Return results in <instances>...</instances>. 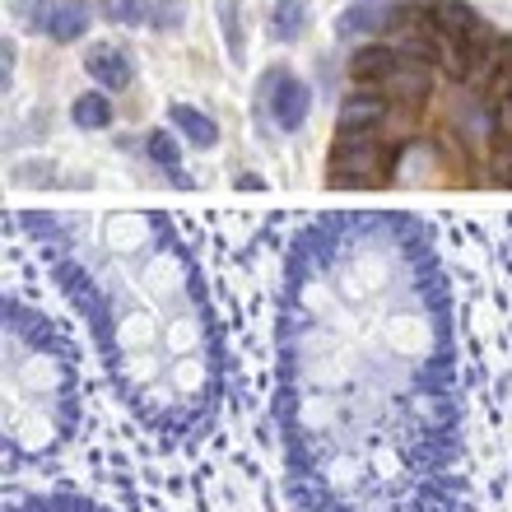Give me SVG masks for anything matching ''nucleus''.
<instances>
[{"label": "nucleus", "mask_w": 512, "mask_h": 512, "mask_svg": "<svg viewBox=\"0 0 512 512\" xmlns=\"http://www.w3.org/2000/svg\"><path fill=\"white\" fill-rule=\"evenodd\" d=\"M168 117H173V126L182 135H187V145H196V149H210L219 140V126L205 117V112H196V108H187V103H173L168 108Z\"/></svg>", "instance_id": "obj_14"}, {"label": "nucleus", "mask_w": 512, "mask_h": 512, "mask_svg": "<svg viewBox=\"0 0 512 512\" xmlns=\"http://www.w3.org/2000/svg\"><path fill=\"white\" fill-rule=\"evenodd\" d=\"M84 70H89V80H98L103 89H126V84L135 80V66L131 56L117 47V42H98V47H89V56H84Z\"/></svg>", "instance_id": "obj_10"}, {"label": "nucleus", "mask_w": 512, "mask_h": 512, "mask_svg": "<svg viewBox=\"0 0 512 512\" xmlns=\"http://www.w3.org/2000/svg\"><path fill=\"white\" fill-rule=\"evenodd\" d=\"M424 14H429V28L447 42V47H461L466 38L485 33L480 14H475L471 5H461V0H429V5H424Z\"/></svg>", "instance_id": "obj_7"}, {"label": "nucleus", "mask_w": 512, "mask_h": 512, "mask_svg": "<svg viewBox=\"0 0 512 512\" xmlns=\"http://www.w3.org/2000/svg\"><path fill=\"white\" fill-rule=\"evenodd\" d=\"M19 224L47 243L122 401L159 433H201L224 387V350L201 266L173 219L159 210H38Z\"/></svg>", "instance_id": "obj_2"}, {"label": "nucleus", "mask_w": 512, "mask_h": 512, "mask_svg": "<svg viewBox=\"0 0 512 512\" xmlns=\"http://www.w3.org/2000/svg\"><path fill=\"white\" fill-rule=\"evenodd\" d=\"M70 122L80 126V131H103L112 122V103L103 94H80L70 103Z\"/></svg>", "instance_id": "obj_17"}, {"label": "nucleus", "mask_w": 512, "mask_h": 512, "mask_svg": "<svg viewBox=\"0 0 512 512\" xmlns=\"http://www.w3.org/2000/svg\"><path fill=\"white\" fill-rule=\"evenodd\" d=\"M401 61H405V52L401 47H387V42H373V47H359L354 52V61H350V75L364 89H378L387 75H396L401 70Z\"/></svg>", "instance_id": "obj_12"}, {"label": "nucleus", "mask_w": 512, "mask_h": 512, "mask_svg": "<svg viewBox=\"0 0 512 512\" xmlns=\"http://www.w3.org/2000/svg\"><path fill=\"white\" fill-rule=\"evenodd\" d=\"M145 149H149V159L159 163V168H163L168 177H173L177 187H187V191H191V177H187V168H182V149H177L173 135H168V131H149Z\"/></svg>", "instance_id": "obj_15"}, {"label": "nucleus", "mask_w": 512, "mask_h": 512, "mask_svg": "<svg viewBox=\"0 0 512 512\" xmlns=\"http://www.w3.org/2000/svg\"><path fill=\"white\" fill-rule=\"evenodd\" d=\"M391 112V98L382 94H354L345 98L340 108V140H359V135H373Z\"/></svg>", "instance_id": "obj_9"}, {"label": "nucleus", "mask_w": 512, "mask_h": 512, "mask_svg": "<svg viewBox=\"0 0 512 512\" xmlns=\"http://www.w3.org/2000/svg\"><path fill=\"white\" fill-rule=\"evenodd\" d=\"M33 24L52 42H80L89 33V24H94V5L89 0H52V10L33 14Z\"/></svg>", "instance_id": "obj_6"}, {"label": "nucleus", "mask_w": 512, "mask_h": 512, "mask_svg": "<svg viewBox=\"0 0 512 512\" xmlns=\"http://www.w3.org/2000/svg\"><path fill=\"white\" fill-rule=\"evenodd\" d=\"M5 512H112L103 503L84 499V494H70V489H47V494H28V499H14Z\"/></svg>", "instance_id": "obj_13"}, {"label": "nucleus", "mask_w": 512, "mask_h": 512, "mask_svg": "<svg viewBox=\"0 0 512 512\" xmlns=\"http://www.w3.org/2000/svg\"><path fill=\"white\" fill-rule=\"evenodd\" d=\"M303 28H308V0H275V14H270V38L275 42H298Z\"/></svg>", "instance_id": "obj_16"}, {"label": "nucleus", "mask_w": 512, "mask_h": 512, "mask_svg": "<svg viewBox=\"0 0 512 512\" xmlns=\"http://www.w3.org/2000/svg\"><path fill=\"white\" fill-rule=\"evenodd\" d=\"M108 19L149 24V28H177L182 24V5H177V0H108Z\"/></svg>", "instance_id": "obj_11"}, {"label": "nucleus", "mask_w": 512, "mask_h": 512, "mask_svg": "<svg viewBox=\"0 0 512 512\" xmlns=\"http://www.w3.org/2000/svg\"><path fill=\"white\" fill-rule=\"evenodd\" d=\"M80 419L75 359L47 317L10 298L0 322V443L10 461L56 457Z\"/></svg>", "instance_id": "obj_3"}, {"label": "nucleus", "mask_w": 512, "mask_h": 512, "mask_svg": "<svg viewBox=\"0 0 512 512\" xmlns=\"http://www.w3.org/2000/svg\"><path fill=\"white\" fill-rule=\"evenodd\" d=\"M429 89H433V66L419 61V56H405L401 70L378 84V94L391 98V103H401V108H419V103L429 98Z\"/></svg>", "instance_id": "obj_8"}, {"label": "nucleus", "mask_w": 512, "mask_h": 512, "mask_svg": "<svg viewBox=\"0 0 512 512\" xmlns=\"http://www.w3.org/2000/svg\"><path fill=\"white\" fill-rule=\"evenodd\" d=\"M275 424L298 512H461L447 275L410 215H317L294 238Z\"/></svg>", "instance_id": "obj_1"}, {"label": "nucleus", "mask_w": 512, "mask_h": 512, "mask_svg": "<svg viewBox=\"0 0 512 512\" xmlns=\"http://www.w3.org/2000/svg\"><path fill=\"white\" fill-rule=\"evenodd\" d=\"M261 103H266V112L275 117L280 131H298V126L308 122L312 94L298 75H289V70H270L266 80H261Z\"/></svg>", "instance_id": "obj_5"}, {"label": "nucleus", "mask_w": 512, "mask_h": 512, "mask_svg": "<svg viewBox=\"0 0 512 512\" xmlns=\"http://www.w3.org/2000/svg\"><path fill=\"white\" fill-rule=\"evenodd\" d=\"M219 28H224V42H229V61L243 66L247 47H243V19H238V0H219Z\"/></svg>", "instance_id": "obj_18"}, {"label": "nucleus", "mask_w": 512, "mask_h": 512, "mask_svg": "<svg viewBox=\"0 0 512 512\" xmlns=\"http://www.w3.org/2000/svg\"><path fill=\"white\" fill-rule=\"evenodd\" d=\"M391 163H396V154L387 145H373V135H359V140H340L331 149L326 177L336 187H382L391 177Z\"/></svg>", "instance_id": "obj_4"}]
</instances>
